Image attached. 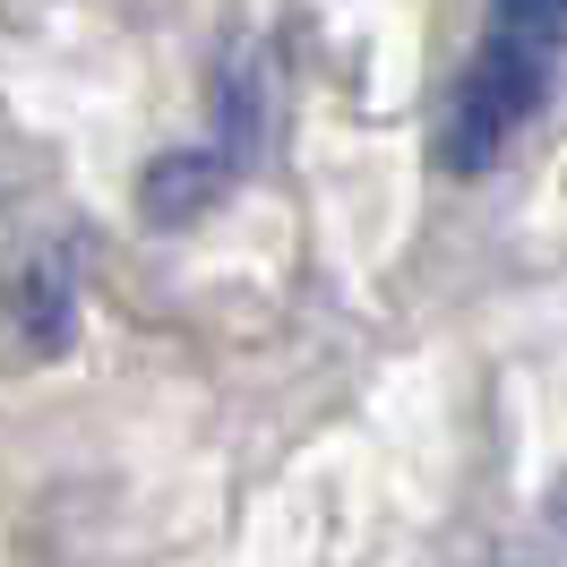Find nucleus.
<instances>
[{"mask_svg": "<svg viewBox=\"0 0 567 567\" xmlns=\"http://www.w3.org/2000/svg\"><path fill=\"white\" fill-rule=\"evenodd\" d=\"M550 78H559V52L482 35L456 78V95H447V121H439V164L447 173H491L498 155L516 146V130L550 104Z\"/></svg>", "mask_w": 567, "mask_h": 567, "instance_id": "1", "label": "nucleus"}, {"mask_svg": "<svg viewBox=\"0 0 567 567\" xmlns=\"http://www.w3.org/2000/svg\"><path fill=\"white\" fill-rule=\"evenodd\" d=\"M207 112H215V155L249 173L267 155V121H276V70H267V43H224L207 78Z\"/></svg>", "mask_w": 567, "mask_h": 567, "instance_id": "2", "label": "nucleus"}, {"mask_svg": "<svg viewBox=\"0 0 567 567\" xmlns=\"http://www.w3.org/2000/svg\"><path fill=\"white\" fill-rule=\"evenodd\" d=\"M224 181H233V164L215 155V146H173V155H155L138 181V207L155 233H181V224H198V215L224 198Z\"/></svg>", "mask_w": 567, "mask_h": 567, "instance_id": "3", "label": "nucleus"}, {"mask_svg": "<svg viewBox=\"0 0 567 567\" xmlns=\"http://www.w3.org/2000/svg\"><path fill=\"white\" fill-rule=\"evenodd\" d=\"M9 310H18V327L35 336V353H61L78 327V258L70 241H43L18 276H9Z\"/></svg>", "mask_w": 567, "mask_h": 567, "instance_id": "4", "label": "nucleus"}, {"mask_svg": "<svg viewBox=\"0 0 567 567\" xmlns=\"http://www.w3.org/2000/svg\"><path fill=\"white\" fill-rule=\"evenodd\" d=\"M491 35L533 43V52H567V0H491Z\"/></svg>", "mask_w": 567, "mask_h": 567, "instance_id": "5", "label": "nucleus"}]
</instances>
